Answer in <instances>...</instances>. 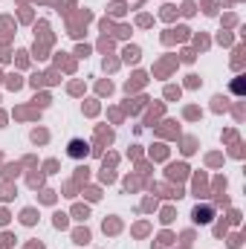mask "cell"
<instances>
[{"label": "cell", "instance_id": "obj_1", "mask_svg": "<svg viewBox=\"0 0 246 249\" xmlns=\"http://www.w3.org/2000/svg\"><path fill=\"white\" fill-rule=\"evenodd\" d=\"M70 157H75V160H78V157H87V145H84L81 139H72V142H70Z\"/></svg>", "mask_w": 246, "mask_h": 249}]
</instances>
